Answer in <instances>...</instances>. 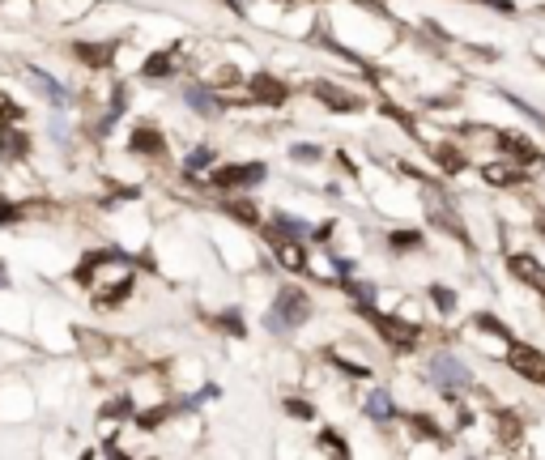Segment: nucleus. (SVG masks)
Segmentation results:
<instances>
[{
    "label": "nucleus",
    "instance_id": "1",
    "mask_svg": "<svg viewBox=\"0 0 545 460\" xmlns=\"http://www.w3.org/2000/svg\"><path fill=\"white\" fill-rule=\"evenodd\" d=\"M307 316H311L307 294H303V290H294V286H286V290L273 299V307L264 311V328H269V333H290V328H298Z\"/></svg>",
    "mask_w": 545,
    "mask_h": 460
},
{
    "label": "nucleus",
    "instance_id": "2",
    "mask_svg": "<svg viewBox=\"0 0 545 460\" xmlns=\"http://www.w3.org/2000/svg\"><path fill=\"white\" fill-rule=\"evenodd\" d=\"M264 179V166L260 162H252V166H222V171H213V188H252V183H260Z\"/></svg>",
    "mask_w": 545,
    "mask_h": 460
},
{
    "label": "nucleus",
    "instance_id": "3",
    "mask_svg": "<svg viewBox=\"0 0 545 460\" xmlns=\"http://www.w3.org/2000/svg\"><path fill=\"white\" fill-rule=\"evenodd\" d=\"M26 154H30V137L13 128V119L0 124V162H26Z\"/></svg>",
    "mask_w": 545,
    "mask_h": 460
},
{
    "label": "nucleus",
    "instance_id": "4",
    "mask_svg": "<svg viewBox=\"0 0 545 460\" xmlns=\"http://www.w3.org/2000/svg\"><path fill=\"white\" fill-rule=\"evenodd\" d=\"M26 77H30V85H34V90H38L51 107H64V102H68V90H64L55 77H47L43 68H34V64H30V68H26Z\"/></svg>",
    "mask_w": 545,
    "mask_h": 460
},
{
    "label": "nucleus",
    "instance_id": "5",
    "mask_svg": "<svg viewBox=\"0 0 545 460\" xmlns=\"http://www.w3.org/2000/svg\"><path fill=\"white\" fill-rule=\"evenodd\" d=\"M252 98H256V102H269V107H281V102H286V85H281L277 77L260 73V77H252Z\"/></svg>",
    "mask_w": 545,
    "mask_h": 460
},
{
    "label": "nucleus",
    "instance_id": "6",
    "mask_svg": "<svg viewBox=\"0 0 545 460\" xmlns=\"http://www.w3.org/2000/svg\"><path fill=\"white\" fill-rule=\"evenodd\" d=\"M72 55L81 64H90V68H102V64H111L115 43H72Z\"/></svg>",
    "mask_w": 545,
    "mask_h": 460
},
{
    "label": "nucleus",
    "instance_id": "7",
    "mask_svg": "<svg viewBox=\"0 0 545 460\" xmlns=\"http://www.w3.org/2000/svg\"><path fill=\"white\" fill-rule=\"evenodd\" d=\"M183 102H188V107H192L196 115H209V119H213V115L222 111V98H213V94H209L205 85H188V90H183Z\"/></svg>",
    "mask_w": 545,
    "mask_h": 460
},
{
    "label": "nucleus",
    "instance_id": "8",
    "mask_svg": "<svg viewBox=\"0 0 545 460\" xmlns=\"http://www.w3.org/2000/svg\"><path fill=\"white\" fill-rule=\"evenodd\" d=\"M512 273H516L520 282H529L537 294H545V269L533 260V256H512Z\"/></svg>",
    "mask_w": 545,
    "mask_h": 460
},
{
    "label": "nucleus",
    "instance_id": "9",
    "mask_svg": "<svg viewBox=\"0 0 545 460\" xmlns=\"http://www.w3.org/2000/svg\"><path fill=\"white\" fill-rule=\"evenodd\" d=\"M431 375H435L439 384H448V388H456V384H469V375L460 371V363H456V358H448V354H439V358L431 363Z\"/></svg>",
    "mask_w": 545,
    "mask_h": 460
},
{
    "label": "nucleus",
    "instance_id": "10",
    "mask_svg": "<svg viewBox=\"0 0 545 460\" xmlns=\"http://www.w3.org/2000/svg\"><path fill=\"white\" fill-rule=\"evenodd\" d=\"M512 367H516L520 375H529V380H545V358L537 350H524V346H520V350L512 354Z\"/></svg>",
    "mask_w": 545,
    "mask_h": 460
},
{
    "label": "nucleus",
    "instance_id": "11",
    "mask_svg": "<svg viewBox=\"0 0 545 460\" xmlns=\"http://www.w3.org/2000/svg\"><path fill=\"white\" fill-rule=\"evenodd\" d=\"M132 149H136V154H153V158H158V154L166 149V141H162V132H158V128L141 124V128H132Z\"/></svg>",
    "mask_w": 545,
    "mask_h": 460
},
{
    "label": "nucleus",
    "instance_id": "12",
    "mask_svg": "<svg viewBox=\"0 0 545 460\" xmlns=\"http://www.w3.org/2000/svg\"><path fill=\"white\" fill-rule=\"evenodd\" d=\"M379 328H384V337L392 341V346H414L418 341V328H409V324H401V320H388V316H371Z\"/></svg>",
    "mask_w": 545,
    "mask_h": 460
},
{
    "label": "nucleus",
    "instance_id": "13",
    "mask_svg": "<svg viewBox=\"0 0 545 460\" xmlns=\"http://www.w3.org/2000/svg\"><path fill=\"white\" fill-rule=\"evenodd\" d=\"M315 94H320V102H328V107H337V111H358V98L345 94V90H337V85H328V81H320Z\"/></svg>",
    "mask_w": 545,
    "mask_h": 460
},
{
    "label": "nucleus",
    "instance_id": "14",
    "mask_svg": "<svg viewBox=\"0 0 545 460\" xmlns=\"http://www.w3.org/2000/svg\"><path fill=\"white\" fill-rule=\"evenodd\" d=\"M149 81H162V77H171L175 73V51H153L149 60H145V68H141Z\"/></svg>",
    "mask_w": 545,
    "mask_h": 460
},
{
    "label": "nucleus",
    "instance_id": "15",
    "mask_svg": "<svg viewBox=\"0 0 545 460\" xmlns=\"http://www.w3.org/2000/svg\"><path fill=\"white\" fill-rule=\"evenodd\" d=\"M277 260H281L286 269H294V273H303V269H307V252H303L294 239H277Z\"/></svg>",
    "mask_w": 545,
    "mask_h": 460
},
{
    "label": "nucleus",
    "instance_id": "16",
    "mask_svg": "<svg viewBox=\"0 0 545 460\" xmlns=\"http://www.w3.org/2000/svg\"><path fill=\"white\" fill-rule=\"evenodd\" d=\"M367 414H371L375 422H388V418H392V397H388V392H371V397H367Z\"/></svg>",
    "mask_w": 545,
    "mask_h": 460
},
{
    "label": "nucleus",
    "instance_id": "17",
    "mask_svg": "<svg viewBox=\"0 0 545 460\" xmlns=\"http://www.w3.org/2000/svg\"><path fill=\"white\" fill-rule=\"evenodd\" d=\"M273 226H281L290 239H303V235H307V222H298V218H290V213H273Z\"/></svg>",
    "mask_w": 545,
    "mask_h": 460
},
{
    "label": "nucleus",
    "instance_id": "18",
    "mask_svg": "<svg viewBox=\"0 0 545 460\" xmlns=\"http://www.w3.org/2000/svg\"><path fill=\"white\" fill-rule=\"evenodd\" d=\"M209 162H213V149H209V145H200V149H192V154H188V171H192V175L209 171Z\"/></svg>",
    "mask_w": 545,
    "mask_h": 460
},
{
    "label": "nucleus",
    "instance_id": "19",
    "mask_svg": "<svg viewBox=\"0 0 545 460\" xmlns=\"http://www.w3.org/2000/svg\"><path fill=\"white\" fill-rule=\"evenodd\" d=\"M226 213L230 218H243V222H256V205L252 200H226Z\"/></svg>",
    "mask_w": 545,
    "mask_h": 460
},
{
    "label": "nucleus",
    "instance_id": "20",
    "mask_svg": "<svg viewBox=\"0 0 545 460\" xmlns=\"http://www.w3.org/2000/svg\"><path fill=\"white\" fill-rule=\"evenodd\" d=\"M217 324H222L230 337H243V316H234V311H222V316H217Z\"/></svg>",
    "mask_w": 545,
    "mask_h": 460
},
{
    "label": "nucleus",
    "instance_id": "21",
    "mask_svg": "<svg viewBox=\"0 0 545 460\" xmlns=\"http://www.w3.org/2000/svg\"><path fill=\"white\" fill-rule=\"evenodd\" d=\"M431 299H435V307H439V311H452V307H456V294H452V290H443V286H435V290H431Z\"/></svg>",
    "mask_w": 545,
    "mask_h": 460
},
{
    "label": "nucleus",
    "instance_id": "22",
    "mask_svg": "<svg viewBox=\"0 0 545 460\" xmlns=\"http://www.w3.org/2000/svg\"><path fill=\"white\" fill-rule=\"evenodd\" d=\"M290 158H294V162H315V158H320V145H294Z\"/></svg>",
    "mask_w": 545,
    "mask_h": 460
},
{
    "label": "nucleus",
    "instance_id": "23",
    "mask_svg": "<svg viewBox=\"0 0 545 460\" xmlns=\"http://www.w3.org/2000/svg\"><path fill=\"white\" fill-rule=\"evenodd\" d=\"M439 162H443V171H460V166H465V162H460V154H456L452 145H443V149H439Z\"/></svg>",
    "mask_w": 545,
    "mask_h": 460
},
{
    "label": "nucleus",
    "instance_id": "24",
    "mask_svg": "<svg viewBox=\"0 0 545 460\" xmlns=\"http://www.w3.org/2000/svg\"><path fill=\"white\" fill-rule=\"evenodd\" d=\"M286 410H290L294 418H315V410H311L307 401H298V397H290V401H286Z\"/></svg>",
    "mask_w": 545,
    "mask_h": 460
},
{
    "label": "nucleus",
    "instance_id": "25",
    "mask_svg": "<svg viewBox=\"0 0 545 460\" xmlns=\"http://www.w3.org/2000/svg\"><path fill=\"white\" fill-rule=\"evenodd\" d=\"M324 448H328V452H345V439H341L337 431H324Z\"/></svg>",
    "mask_w": 545,
    "mask_h": 460
},
{
    "label": "nucleus",
    "instance_id": "26",
    "mask_svg": "<svg viewBox=\"0 0 545 460\" xmlns=\"http://www.w3.org/2000/svg\"><path fill=\"white\" fill-rule=\"evenodd\" d=\"M17 218H21V209H17V205H9V200H0V222L9 226V222H17Z\"/></svg>",
    "mask_w": 545,
    "mask_h": 460
},
{
    "label": "nucleus",
    "instance_id": "27",
    "mask_svg": "<svg viewBox=\"0 0 545 460\" xmlns=\"http://www.w3.org/2000/svg\"><path fill=\"white\" fill-rule=\"evenodd\" d=\"M350 294H354L362 307H371V294H375V290H371V286H350Z\"/></svg>",
    "mask_w": 545,
    "mask_h": 460
},
{
    "label": "nucleus",
    "instance_id": "28",
    "mask_svg": "<svg viewBox=\"0 0 545 460\" xmlns=\"http://www.w3.org/2000/svg\"><path fill=\"white\" fill-rule=\"evenodd\" d=\"M0 115H4V119H17V115H21V107H17V102H9V98H0Z\"/></svg>",
    "mask_w": 545,
    "mask_h": 460
},
{
    "label": "nucleus",
    "instance_id": "29",
    "mask_svg": "<svg viewBox=\"0 0 545 460\" xmlns=\"http://www.w3.org/2000/svg\"><path fill=\"white\" fill-rule=\"evenodd\" d=\"M392 243H396V247H414V243H418V235H414V230H409V235L401 230V235H392Z\"/></svg>",
    "mask_w": 545,
    "mask_h": 460
},
{
    "label": "nucleus",
    "instance_id": "30",
    "mask_svg": "<svg viewBox=\"0 0 545 460\" xmlns=\"http://www.w3.org/2000/svg\"><path fill=\"white\" fill-rule=\"evenodd\" d=\"M4 286H9V273H4V264H0V290H4Z\"/></svg>",
    "mask_w": 545,
    "mask_h": 460
},
{
    "label": "nucleus",
    "instance_id": "31",
    "mask_svg": "<svg viewBox=\"0 0 545 460\" xmlns=\"http://www.w3.org/2000/svg\"><path fill=\"white\" fill-rule=\"evenodd\" d=\"M541 230H545V222H541Z\"/></svg>",
    "mask_w": 545,
    "mask_h": 460
},
{
    "label": "nucleus",
    "instance_id": "32",
    "mask_svg": "<svg viewBox=\"0 0 545 460\" xmlns=\"http://www.w3.org/2000/svg\"><path fill=\"white\" fill-rule=\"evenodd\" d=\"M0 98H4V94H0Z\"/></svg>",
    "mask_w": 545,
    "mask_h": 460
}]
</instances>
